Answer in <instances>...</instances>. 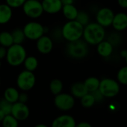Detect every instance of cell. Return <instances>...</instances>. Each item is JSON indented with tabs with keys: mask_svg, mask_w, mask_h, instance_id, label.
I'll use <instances>...</instances> for the list:
<instances>
[{
	"mask_svg": "<svg viewBox=\"0 0 127 127\" xmlns=\"http://www.w3.org/2000/svg\"><path fill=\"white\" fill-rule=\"evenodd\" d=\"M99 90L104 97L111 98L119 94L120 85L119 82L114 79L105 78L100 81Z\"/></svg>",
	"mask_w": 127,
	"mask_h": 127,
	"instance_id": "5",
	"label": "cell"
},
{
	"mask_svg": "<svg viewBox=\"0 0 127 127\" xmlns=\"http://www.w3.org/2000/svg\"><path fill=\"white\" fill-rule=\"evenodd\" d=\"M108 41L109 43H111V45L114 46L117 43H118L120 42L119 36H118L117 34H111V35H110V37L108 38Z\"/></svg>",
	"mask_w": 127,
	"mask_h": 127,
	"instance_id": "34",
	"label": "cell"
},
{
	"mask_svg": "<svg viewBox=\"0 0 127 127\" xmlns=\"http://www.w3.org/2000/svg\"><path fill=\"white\" fill-rule=\"evenodd\" d=\"M120 55H121V56L123 57V58H126V55H127V50H122L121 51V52H120Z\"/></svg>",
	"mask_w": 127,
	"mask_h": 127,
	"instance_id": "41",
	"label": "cell"
},
{
	"mask_svg": "<svg viewBox=\"0 0 127 127\" xmlns=\"http://www.w3.org/2000/svg\"><path fill=\"white\" fill-rule=\"evenodd\" d=\"M29 99V96H28V94H26V93H20L19 94V98H18V102H23V103H26Z\"/></svg>",
	"mask_w": 127,
	"mask_h": 127,
	"instance_id": "35",
	"label": "cell"
},
{
	"mask_svg": "<svg viewBox=\"0 0 127 127\" xmlns=\"http://www.w3.org/2000/svg\"><path fill=\"white\" fill-rule=\"evenodd\" d=\"M13 103L8 102L5 98L0 99V110H2L6 115L11 114Z\"/></svg>",
	"mask_w": 127,
	"mask_h": 127,
	"instance_id": "29",
	"label": "cell"
},
{
	"mask_svg": "<svg viewBox=\"0 0 127 127\" xmlns=\"http://www.w3.org/2000/svg\"><path fill=\"white\" fill-rule=\"evenodd\" d=\"M76 127H92V126L88 122H81L76 124Z\"/></svg>",
	"mask_w": 127,
	"mask_h": 127,
	"instance_id": "38",
	"label": "cell"
},
{
	"mask_svg": "<svg viewBox=\"0 0 127 127\" xmlns=\"http://www.w3.org/2000/svg\"><path fill=\"white\" fill-rule=\"evenodd\" d=\"M61 11L64 16L67 20H75L79 12L78 9L73 5V4L63 5Z\"/></svg>",
	"mask_w": 127,
	"mask_h": 127,
	"instance_id": "18",
	"label": "cell"
},
{
	"mask_svg": "<svg viewBox=\"0 0 127 127\" xmlns=\"http://www.w3.org/2000/svg\"><path fill=\"white\" fill-rule=\"evenodd\" d=\"M105 28L97 23H89L84 27L82 37L88 45H97L104 40Z\"/></svg>",
	"mask_w": 127,
	"mask_h": 127,
	"instance_id": "1",
	"label": "cell"
},
{
	"mask_svg": "<svg viewBox=\"0 0 127 127\" xmlns=\"http://www.w3.org/2000/svg\"><path fill=\"white\" fill-rule=\"evenodd\" d=\"M23 65L25 67V70L33 72L34 71L38 66V61L37 58L34 56H28L26 58L24 62H23Z\"/></svg>",
	"mask_w": 127,
	"mask_h": 127,
	"instance_id": "22",
	"label": "cell"
},
{
	"mask_svg": "<svg viewBox=\"0 0 127 127\" xmlns=\"http://www.w3.org/2000/svg\"><path fill=\"white\" fill-rule=\"evenodd\" d=\"M125 59H126V64H127V55H126V57L125 58Z\"/></svg>",
	"mask_w": 127,
	"mask_h": 127,
	"instance_id": "43",
	"label": "cell"
},
{
	"mask_svg": "<svg viewBox=\"0 0 127 127\" xmlns=\"http://www.w3.org/2000/svg\"><path fill=\"white\" fill-rule=\"evenodd\" d=\"M67 55L75 59H81L88 54V44L82 39L68 42L66 46Z\"/></svg>",
	"mask_w": 127,
	"mask_h": 127,
	"instance_id": "4",
	"label": "cell"
},
{
	"mask_svg": "<svg viewBox=\"0 0 127 127\" xmlns=\"http://www.w3.org/2000/svg\"><path fill=\"white\" fill-rule=\"evenodd\" d=\"M52 40H55V41H59L63 39V36H62V32H61V29H59V28H56L52 32V34H51V37H50Z\"/></svg>",
	"mask_w": 127,
	"mask_h": 127,
	"instance_id": "32",
	"label": "cell"
},
{
	"mask_svg": "<svg viewBox=\"0 0 127 127\" xmlns=\"http://www.w3.org/2000/svg\"><path fill=\"white\" fill-rule=\"evenodd\" d=\"M63 5H70L73 4L74 0H61Z\"/></svg>",
	"mask_w": 127,
	"mask_h": 127,
	"instance_id": "39",
	"label": "cell"
},
{
	"mask_svg": "<svg viewBox=\"0 0 127 127\" xmlns=\"http://www.w3.org/2000/svg\"><path fill=\"white\" fill-rule=\"evenodd\" d=\"M22 7L24 14L32 19L39 18L44 12L41 2L37 0H26Z\"/></svg>",
	"mask_w": 127,
	"mask_h": 127,
	"instance_id": "7",
	"label": "cell"
},
{
	"mask_svg": "<svg viewBox=\"0 0 127 127\" xmlns=\"http://www.w3.org/2000/svg\"><path fill=\"white\" fill-rule=\"evenodd\" d=\"M76 20L85 27L89 23V16L85 11H79Z\"/></svg>",
	"mask_w": 127,
	"mask_h": 127,
	"instance_id": "30",
	"label": "cell"
},
{
	"mask_svg": "<svg viewBox=\"0 0 127 127\" xmlns=\"http://www.w3.org/2000/svg\"><path fill=\"white\" fill-rule=\"evenodd\" d=\"M11 33L14 43L15 44H23L26 40V36L23 30L21 29H15Z\"/></svg>",
	"mask_w": 127,
	"mask_h": 127,
	"instance_id": "25",
	"label": "cell"
},
{
	"mask_svg": "<svg viewBox=\"0 0 127 127\" xmlns=\"http://www.w3.org/2000/svg\"><path fill=\"white\" fill-rule=\"evenodd\" d=\"M1 65H2V63H1V60H0V67H1Z\"/></svg>",
	"mask_w": 127,
	"mask_h": 127,
	"instance_id": "44",
	"label": "cell"
},
{
	"mask_svg": "<svg viewBox=\"0 0 127 127\" xmlns=\"http://www.w3.org/2000/svg\"><path fill=\"white\" fill-rule=\"evenodd\" d=\"M76 125L74 117L69 114L60 115L52 123V127H76Z\"/></svg>",
	"mask_w": 127,
	"mask_h": 127,
	"instance_id": "12",
	"label": "cell"
},
{
	"mask_svg": "<svg viewBox=\"0 0 127 127\" xmlns=\"http://www.w3.org/2000/svg\"><path fill=\"white\" fill-rule=\"evenodd\" d=\"M19 94L20 93L17 89H16L15 88L10 87L5 89L4 92V98L8 102L14 103L18 101Z\"/></svg>",
	"mask_w": 127,
	"mask_h": 127,
	"instance_id": "20",
	"label": "cell"
},
{
	"mask_svg": "<svg viewBox=\"0 0 127 127\" xmlns=\"http://www.w3.org/2000/svg\"><path fill=\"white\" fill-rule=\"evenodd\" d=\"M26 38L31 40H37L42 37L45 32V27L40 23L32 21L26 23L23 29Z\"/></svg>",
	"mask_w": 127,
	"mask_h": 127,
	"instance_id": "6",
	"label": "cell"
},
{
	"mask_svg": "<svg viewBox=\"0 0 127 127\" xmlns=\"http://www.w3.org/2000/svg\"><path fill=\"white\" fill-rule=\"evenodd\" d=\"M37 1H40V0H37Z\"/></svg>",
	"mask_w": 127,
	"mask_h": 127,
	"instance_id": "46",
	"label": "cell"
},
{
	"mask_svg": "<svg viewBox=\"0 0 127 127\" xmlns=\"http://www.w3.org/2000/svg\"><path fill=\"white\" fill-rule=\"evenodd\" d=\"M117 3L122 8H127V0H117Z\"/></svg>",
	"mask_w": 127,
	"mask_h": 127,
	"instance_id": "37",
	"label": "cell"
},
{
	"mask_svg": "<svg viewBox=\"0 0 127 127\" xmlns=\"http://www.w3.org/2000/svg\"><path fill=\"white\" fill-rule=\"evenodd\" d=\"M6 4L11 8H18L22 7L26 0H5Z\"/></svg>",
	"mask_w": 127,
	"mask_h": 127,
	"instance_id": "31",
	"label": "cell"
},
{
	"mask_svg": "<svg viewBox=\"0 0 127 127\" xmlns=\"http://www.w3.org/2000/svg\"><path fill=\"white\" fill-rule=\"evenodd\" d=\"M117 79L119 83L127 85V66L123 67L119 70L117 74Z\"/></svg>",
	"mask_w": 127,
	"mask_h": 127,
	"instance_id": "28",
	"label": "cell"
},
{
	"mask_svg": "<svg viewBox=\"0 0 127 127\" xmlns=\"http://www.w3.org/2000/svg\"><path fill=\"white\" fill-rule=\"evenodd\" d=\"M114 14L113 11L108 8H102L98 11L96 15V23L102 27H108L111 26Z\"/></svg>",
	"mask_w": 127,
	"mask_h": 127,
	"instance_id": "10",
	"label": "cell"
},
{
	"mask_svg": "<svg viewBox=\"0 0 127 127\" xmlns=\"http://www.w3.org/2000/svg\"><path fill=\"white\" fill-rule=\"evenodd\" d=\"M3 127H18V120L11 114H7L5 116L2 121Z\"/></svg>",
	"mask_w": 127,
	"mask_h": 127,
	"instance_id": "26",
	"label": "cell"
},
{
	"mask_svg": "<svg viewBox=\"0 0 127 127\" xmlns=\"http://www.w3.org/2000/svg\"><path fill=\"white\" fill-rule=\"evenodd\" d=\"M95 99L91 93L86 94L81 98V104L85 108H91L95 104Z\"/></svg>",
	"mask_w": 127,
	"mask_h": 127,
	"instance_id": "27",
	"label": "cell"
},
{
	"mask_svg": "<svg viewBox=\"0 0 127 127\" xmlns=\"http://www.w3.org/2000/svg\"><path fill=\"white\" fill-rule=\"evenodd\" d=\"M12 8L7 4L0 5V24L3 25L8 23L12 18Z\"/></svg>",
	"mask_w": 127,
	"mask_h": 127,
	"instance_id": "16",
	"label": "cell"
},
{
	"mask_svg": "<svg viewBox=\"0 0 127 127\" xmlns=\"http://www.w3.org/2000/svg\"><path fill=\"white\" fill-rule=\"evenodd\" d=\"M36 47L41 54H48L53 49V40L50 37L43 34L37 40Z\"/></svg>",
	"mask_w": 127,
	"mask_h": 127,
	"instance_id": "13",
	"label": "cell"
},
{
	"mask_svg": "<svg viewBox=\"0 0 127 127\" xmlns=\"http://www.w3.org/2000/svg\"><path fill=\"white\" fill-rule=\"evenodd\" d=\"M34 127H48L46 125H45V124H43V123H40V124H37V125H36Z\"/></svg>",
	"mask_w": 127,
	"mask_h": 127,
	"instance_id": "42",
	"label": "cell"
},
{
	"mask_svg": "<svg viewBox=\"0 0 127 127\" xmlns=\"http://www.w3.org/2000/svg\"><path fill=\"white\" fill-rule=\"evenodd\" d=\"M13 44L14 41L11 32H2L0 33V46H2L5 48H8Z\"/></svg>",
	"mask_w": 127,
	"mask_h": 127,
	"instance_id": "23",
	"label": "cell"
},
{
	"mask_svg": "<svg viewBox=\"0 0 127 127\" xmlns=\"http://www.w3.org/2000/svg\"><path fill=\"white\" fill-rule=\"evenodd\" d=\"M35 82L36 78L33 72L26 70L22 71L18 75L17 79V87L23 91H28L32 89L35 85Z\"/></svg>",
	"mask_w": 127,
	"mask_h": 127,
	"instance_id": "8",
	"label": "cell"
},
{
	"mask_svg": "<svg viewBox=\"0 0 127 127\" xmlns=\"http://www.w3.org/2000/svg\"><path fill=\"white\" fill-rule=\"evenodd\" d=\"M113 48L114 46L108 40H102L97 44L96 50L100 56L103 58H108L112 54Z\"/></svg>",
	"mask_w": 127,
	"mask_h": 127,
	"instance_id": "17",
	"label": "cell"
},
{
	"mask_svg": "<svg viewBox=\"0 0 127 127\" xmlns=\"http://www.w3.org/2000/svg\"><path fill=\"white\" fill-rule=\"evenodd\" d=\"M70 93L73 97L82 98L86 94H88V91L82 82H76L70 88Z\"/></svg>",
	"mask_w": 127,
	"mask_h": 127,
	"instance_id": "19",
	"label": "cell"
},
{
	"mask_svg": "<svg viewBox=\"0 0 127 127\" xmlns=\"http://www.w3.org/2000/svg\"><path fill=\"white\" fill-rule=\"evenodd\" d=\"M84 26L75 20H68L61 28L63 39L67 42L75 41L82 37Z\"/></svg>",
	"mask_w": 127,
	"mask_h": 127,
	"instance_id": "2",
	"label": "cell"
},
{
	"mask_svg": "<svg viewBox=\"0 0 127 127\" xmlns=\"http://www.w3.org/2000/svg\"><path fill=\"white\" fill-rule=\"evenodd\" d=\"M54 104L59 110L68 111L73 108L75 105V99L71 94L60 93L55 95Z\"/></svg>",
	"mask_w": 127,
	"mask_h": 127,
	"instance_id": "9",
	"label": "cell"
},
{
	"mask_svg": "<svg viewBox=\"0 0 127 127\" xmlns=\"http://www.w3.org/2000/svg\"><path fill=\"white\" fill-rule=\"evenodd\" d=\"M27 57L26 50L22 44L14 43L10 47L7 48L6 60L12 67H17L23 64Z\"/></svg>",
	"mask_w": 127,
	"mask_h": 127,
	"instance_id": "3",
	"label": "cell"
},
{
	"mask_svg": "<svg viewBox=\"0 0 127 127\" xmlns=\"http://www.w3.org/2000/svg\"><path fill=\"white\" fill-rule=\"evenodd\" d=\"M29 108L26 103L18 101L13 103L11 114L13 115L18 121L26 120L29 117Z\"/></svg>",
	"mask_w": 127,
	"mask_h": 127,
	"instance_id": "11",
	"label": "cell"
},
{
	"mask_svg": "<svg viewBox=\"0 0 127 127\" xmlns=\"http://www.w3.org/2000/svg\"><path fill=\"white\" fill-rule=\"evenodd\" d=\"M100 80L96 77H89L85 79V81L83 82L88 92L91 93L97 89H99Z\"/></svg>",
	"mask_w": 127,
	"mask_h": 127,
	"instance_id": "21",
	"label": "cell"
},
{
	"mask_svg": "<svg viewBox=\"0 0 127 127\" xmlns=\"http://www.w3.org/2000/svg\"><path fill=\"white\" fill-rule=\"evenodd\" d=\"M91 94L93 95V96H94V98L96 102H101V101H102V99H104V96L102 94V93L99 91V89H97V90H96V91L91 92Z\"/></svg>",
	"mask_w": 127,
	"mask_h": 127,
	"instance_id": "33",
	"label": "cell"
},
{
	"mask_svg": "<svg viewBox=\"0 0 127 127\" xmlns=\"http://www.w3.org/2000/svg\"><path fill=\"white\" fill-rule=\"evenodd\" d=\"M111 26L118 32L123 31L127 29V14L123 12L114 14Z\"/></svg>",
	"mask_w": 127,
	"mask_h": 127,
	"instance_id": "15",
	"label": "cell"
},
{
	"mask_svg": "<svg viewBox=\"0 0 127 127\" xmlns=\"http://www.w3.org/2000/svg\"><path fill=\"white\" fill-rule=\"evenodd\" d=\"M6 54H7V48L2 46H0V60L5 58Z\"/></svg>",
	"mask_w": 127,
	"mask_h": 127,
	"instance_id": "36",
	"label": "cell"
},
{
	"mask_svg": "<svg viewBox=\"0 0 127 127\" xmlns=\"http://www.w3.org/2000/svg\"><path fill=\"white\" fill-rule=\"evenodd\" d=\"M5 115L6 114L2 110H0V122H2L3 120V119H4V117H5Z\"/></svg>",
	"mask_w": 127,
	"mask_h": 127,
	"instance_id": "40",
	"label": "cell"
},
{
	"mask_svg": "<svg viewBox=\"0 0 127 127\" xmlns=\"http://www.w3.org/2000/svg\"><path fill=\"white\" fill-rule=\"evenodd\" d=\"M63 83L58 79H54L51 81L49 84V90L53 95H57L62 92L63 90Z\"/></svg>",
	"mask_w": 127,
	"mask_h": 127,
	"instance_id": "24",
	"label": "cell"
},
{
	"mask_svg": "<svg viewBox=\"0 0 127 127\" xmlns=\"http://www.w3.org/2000/svg\"><path fill=\"white\" fill-rule=\"evenodd\" d=\"M0 85H1V79H0Z\"/></svg>",
	"mask_w": 127,
	"mask_h": 127,
	"instance_id": "45",
	"label": "cell"
},
{
	"mask_svg": "<svg viewBox=\"0 0 127 127\" xmlns=\"http://www.w3.org/2000/svg\"><path fill=\"white\" fill-rule=\"evenodd\" d=\"M41 4L43 11L49 14H55L60 12L63 6L61 0H43Z\"/></svg>",
	"mask_w": 127,
	"mask_h": 127,
	"instance_id": "14",
	"label": "cell"
}]
</instances>
